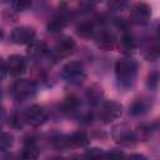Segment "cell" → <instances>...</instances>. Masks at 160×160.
Here are the masks:
<instances>
[{
	"mask_svg": "<svg viewBox=\"0 0 160 160\" xmlns=\"http://www.w3.org/2000/svg\"><path fill=\"white\" fill-rule=\"evenodd\" d=\"M114 44H115L114 36L108 31H101L96 36V45H98L99 49H101L104 51L111 50L114 48Z\"/></svg>",
	"mask_w": 160,
	"mask_h": 160,
	"instance_id": "13",
	"label": "cell"
},
{
	"mask_svg": "<svg viewBox=\"0 0 160 160\" xmlns=\"http://www.w3.org/2000/svg\"><path fill=\"white\" fill-rule=\"evenodd\" d=\"M139 64L136 60L131 58H121L115 62V74L116 79L121 86L129 88L135 82V78L138 74Z\"/></svg>",
	"mask_w": 160,
	"mask_h": 160,
	"instance_id": "1",
	"label": "cell"
},
{
	"mask_svg": "<svg viewBox=\"0 0 160 160\" xmlns=\"http://www.w3.org/2000/svg\"><path fill=\"white\" fill-rule=\"evenodd\" d=\"M79 104H80V102H79V100H78L76 98L70 96V98H68V99L65 100V102H64V110H65L66 112L72 114V112L78 111Z\"/></svg>",
	"mask_w": 160,
	"mask_h": 160,
	"instance_id": "21",
	"label": "cell"
},
{
	"mask_svg": "<svg viewBox=\"0 0 160 160\" xmlns=\"http://www.w3.org/2000/svg\"><path fill=\"white\" fill-rule=\"evenodd\" d=\"M158 35H159V39H160V25H159V28H158Z\"/></svg>",
	"mask_w": 160,
	"mask_h": 160,
	"instance_id": "28",
	"label": "cell"
},
{
	"mask_svg": "<svg viewBox=\"0 0 160 160\" xmlns=\"http://www.w3.org/2000/svg\"><path fill=\"white\" fill-rule=\"evenodd\" d=\"M150 18H151V8L146 2H138V4H135L131 8L130 15H129L130 22L136 24V25H145V24H148Z\"/></svg>",
	"mask_w": 160,
	"mask_h": 160,
	"instance_id": "7",
	"label": "cell"
},
{
	"mask_svg": "<svg viewBox=\"0 0 160 160\" xmlns=\"http://www.w3.org/2000/svg\"><path fill=\"white\" fill-rule=\"evenodd\" d=\"M121 114H122L121 104H119L118 101H114V100H108L100 105L99 119L104 124H110L114 120L119 119L121 116Z\"/></svg>",
	"mask_w": 160,
	"mask_h": 160,
	"instance_id": "5",
	"label": "cell"
},
{
	"mask_svg": "<svg viewBox=\"0 0 160 160\" xmlns=\"http://www.w3.org/2000/svg\"><path fill=\"white\" fill-rule=\"evenodd\" d=\"M39 156V148L32 140L25 141L21 151L19 152V158L21 159H36Z\"/></svg>",
	"mask_w": 160,
	"mask_h": 160,
	"instance_id": "14",
	"label": "cell"
},
{
	"mask_svg": "<svg viewBox=\"0 0 160 160\" xmlns=\"http://www.w3.org/2000/svg\"><path fill=\"white\" fill-rule=\"evenodd\" d=\"M84 156H86V158H101V156H105V151L102 149H99V148H92V149L86 150Z\"/></svg>",
	"mask_w": 160,
	"mask_h": 160,
	"instance_id": "25",
	"label": "cell"
},
{
	"mask_svg": "<svg viewBox=\"0 0 160 160\" xmlns=\"http://www.w3.org/2000/svg\"><path fill=\"white\" fill-rule=\"evenodd\" d=\"M90 142L88 135L85 132H74L71 135H65V136H59L54 139L52 144L58 150H65V149H79V148H85Z\"/></svg>",
	"mask_w": 160,
	"mask_h": 160,
	"instance_id": "2",
	"label": "cell"
},
{
	"mask_svg": "<svg viewBox=\"0 0 160 160\" xmlns=\"http://www.w3.org/2000/svg\"><path fill=\"white\" fill-rule=\"evenodd\" d=\"M12 135L10 132H6V131H2L1 134V139H0V150L2 152L8 151L11 146H12Z\"/></svg>",
	"mask_w": 160,
	"mask_h": 160,
	"instance_id": "20",
	"label": "cell"
},
{
	"mask_svg": "<svg viewBox=\"0 0 160 160\" xmlns=\"http://www.w3.org/2000/svg\"><path fill=\"white\" fill-rule=\"evenodd\" d=\"M159 81H160V72L159 71H151L148 75L146 85L149 89H156V86L159 85Z\"/></svg>",
	"mask_w": 160,
	"mask_h": 160,
	"instance_id": "23",
	"label": "cell"
},
{
	"mask_svg": "<svg viewBox=\"0 0 160 160\" xmlns=\"http://www.w3.org/2000/svg\"><path fill=\"white\" fill-rule=\"evenodd\" d=\"M76 32L79 36L81 38H90L94 34V25L89 21L86 22H81L78 28H76Z\"/></svg>",
	"mask_w": 160,
	"mask_h": 160,
	"instance_id": "18",
	"label": "cell"
},
{
	"mask_svg": "<svg viewBox=\"0 0 160 160\" xmlns=\"http://www.w3.org/2000/svg\"><path fill=\"white\" fill-rule=\"evenodd\" d=\"M129 158H138V159H145V156H144V155H141V154H130V155H129Z\"/></svg>",
	"mask_w": 160,
	"mask_h": 160,
	"instance_id": "27",
	"label": "cell"
},
{
	"mask_svg": "<svg viewBox=\"0 0 160 160\" xmlns=\"http://www.w3.org/2000/svg\"><path fill=\"white\" fill-rule=\"evenodd\" d=\"M112 139L115 140V142H118L119 145L125 146V148H132L139 141L135 135V131H132L130 128H128L125 125H119L114 129Z\"/></svg>",
	"mask_w": 160,
	"mask_h": 160,
	"instance_id": "6",
	"label": "cell"
},
{
	"mask_svg": "<svg viewBox=\"0 0 160 160\" xmlns=\"http://www.w3.org/2000/svg\"><path fill=\"white\" fill-rule=\"evenodd\" d=\"M149 109V102L145 99H135L129 108V112L131 115H141L146 112Z\"/></svg>",
	"mask_w": 160,
	"mask_h": 160,
	"instance_id": "15",
	"label": "cell"
},
{
	"mask_svg": "<svg viewBox=\"0 0 160 160\" xmlns=\"http://www.w3.org/2000/svg\"><path fill=\"white\" fill-rule=\"evenodd\" d=\"M10 5L15 11H24L31 5V0H10Z\"/></svg>",
	"mask_w": 160,
	"mask_h": 160,
	"instance_id": "22",
	"label": "cell"
},
{
	"mask_svg": "<svg viewBox=\"0 0 160 160\" xmlns=\"http://www.w3.org/2000/svg\"><path fill=\"white\" fill-rule=\"evenodd\" d=\"M49 52V48L45 41L42 40H34L32 42L29 44L28 48V54L31 58H42Z\"/></svg>",
	"mask_w": 160,
	"mask_h": 160,
	"instance_id": "12",
	"label": "cell"
},
{
	"mask_svg": "<svg viewBox=\"0 0 160 160\" xmlns=\"http://www.w3.org/2000/svg\"><path fill=\"white\" fill-rule=\"evenodd\" d=\"M60 75L65 81H68L71 85H80L86 78L85 68L80 61H69V62H66L61 68Z\"/></svg>",
	"mask_w": 160,
	"mask_h": 160,
	"instance_id": "3",
	"label": "cell"
},
{
	"mask_svg": "<svg viewBox=\"0 0 160 160\" xmlns=\"http://www.w3.org/2000/svg\"><path fill=\"white\" fill-rule=\"evenodd\" d=\"M65 24H66L65 18H64L62 15H56V16H54V18L48 22V30H49L50 32H59L60 30L64 29Z\"/></svg>",
	"mask_w": 160,
	"mask_h": 160,
	"instance_id": "16",
	"label": "cell"
},
{
	"mask_svg": "<svg viewBox=\"0 0 160 160\" xmlns=\"http://www.w3.org/2000/svg\"><path fill=\"white\" fill-rule=\"evenodd\" d=\"M22 118H24V121L28 125H30V126H40L46 121L48 115H46V111L44 110L42 106L34 104V105L29 106L25 110Z\"/></svg>",
	"mask_w": 160,
	"mask_h": 160,
	"instance_id": "8",
	"label": "cell"
},
{
	"mask_svg": "<svg viewBox=\"0 0 160 160\" xmlns=\"http://www.w3.org/2000/svg\"><path fill=\"white\" fill-rule=\"evenodd\" d=\"M130 0H109V6L115 11H121L128 8Z\"/></svg>",
	"mask_w": 160,
	"mask_h": 160,
	"instance_id": "24",
	"label": "cell"
},
{
	"mask_svg": "<svg viewBox=\"0 0 160 160\" xmlns=\"http://www.w3.org/2000/svg\"><path fill=\"white\" fill-rule=\"evenodd\" d=\"M5 61H6L8 72L12 76H19V75L24 74L26 70V59L22 55L12 54Z\"/></svg>",
	"mask_w": 160,
	"mask_h": 160,
	"instance_id": "10",
	"label": "cell"
},
{
	"mask_svg": "<svg viewBox=\"0 0 160 160\" xmlns=\"http://www.w3.org/2000/svg\"><path fill=\"white\" fill-rule=\"evenodd\" d=\"M159 55H160V50H159Z\"/></svg>",
	"mask_w": 160,
	"mask_h": 160,
	"instance_id": "29",
	"label": "cell"
},
{
	"mask_svg": "<svg viewBox=\"0 0 160 160\" xmlns=\"http://www.w3.org/2000/svg\"><path fill=\"white\" fill-rule=\"evenodd\" d=\"M105 156H109V158H120V156H124V152L122 151L111 150L110 152H105Z\"/></svg>",
	"mask_w": 160,
	"mask_h": 160,
	"instance_id": "26",
	"label": "cell"
},
{
	"mask_svg": "<svg viewBox=\"0 0 160 160\" xmlns=\"http://www.w3.org/2000/svg\"><path fill=\"white\" fill-rule=\"evenodd\" d=\"M36 84L28 79H19L11 86V95L20 101H26L36 95Z\"/></svg>",
	"mask_w": 160,
	"mask_h": 160,
	"instance_id": "4",
	"label": "cell"
},
{
	"mask_svg": "<svg viewBox=\"0 0 160 160\" xmlns=\"http://www.w3.org/2000/svg\"><path fill=\"white\" fill-rule=\"evenodd\" d=\"M86 95H88L89 101L95 105V104H99V102L101 101V99H102V90H101L100 86L92 85V86H90V88L88 89Z\"/></svg>",
	"mask_w": 160,
	"mask_h": 160,
	"instance_id": "17",
	"label": "cell"
},
{
	"mask_svg": "<svg viewBox=\"0 0 160 160\" xmlns=\"http://www.w3.org/2000/svg\"><path fill=\"white\" fill-rule=\"evenodd\" d=\"M74 49H75L74 39L70 36H64L55 44L52 52L56 58H66L74 52Z\"/></svg>",
	"mask_w": 160,
	"mask_h": 160,
	"instance_id": "11",
	"label": "cell"
},
{
	"mask_svg": "<svg viewBox=\"0 0 160 160\" xmlns=\"http://www.w3.org/2000/svg\"><path fill=\"white\" fill-rule=\"evenodd\" d=\"M120 46L122 48V50L125 51H131L135 49V40L134 38L130 35V34H124L121 36V40H120Z\"/></svg>",
	"mask_w": 160,
	"mask_h": 160,
	"instance_id": "19",
	"label": "cell"
},
{
	"mask_svg": "<svg viewBox=\"0 0 160 160\" xmlns=\"http://www.w3.org/2000/svg\"><path fill=\"white\" fill-rule=\"evenodd\" d=\"M10 40L16 45H29L35 40V30L31 26H18L11 31Z\"/></svg>",
	"mask_w": 160,
	"mask_h": 160,
	"instance_id": "9",
	"label": "cell"
}]
</instances>
